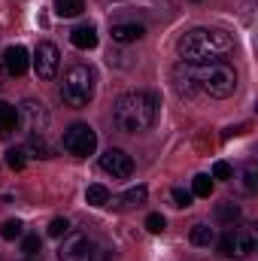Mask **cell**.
<instances>
[{"label": "cell", "mask_w": 258, "mask_h": 261, "mask_svg": "<svg viewBox=\"0 0 258 261\" xmlns=\"http://www.w3.org/2000/svg\"><path fill=\"white\" fill-rule=\"evenodd\" d=\"M231 52H234V40L225 31H213V28H194L179 40V55L186 64L225 61Z\"/></svg>", "instance_id": "6da1fadb"}, {"label": "cell", "mask_w": 258, "mask_h": 261, "mask_svg": "<svg viewBox=\"0 0 258 261\" xmlns=\"http://www.w3.org/2000/svg\"><path fill=\"white\" fill-rule=\"evenodd\" d=\"M155 116H158V97L146 94V91L122 94L116 100V107H113V122H116V128L125 130V134L149 130L155 125Z\"/></svg>", "instance_id": "7a4b0ae2"}, {"label": "cell", "mask_w": 258, "mask_h": 261, "mask_svg": "<svg viewBox=\"0 0 258 261\" xmlns=\"http://www.w3.org/2000/svg\"><path fill=\"white\" fill-rule=\"evenodd\" d=\"M192 76L197 91L210 97H231L237 88V70L225 61H210V64H192Z\"/></svg>", "instance_id": "3957f363"}, {"label": "cell", "mask_w": 258, "mask_h": 261, "mask_svg": "<svg viewBox=\"0 0 258 261\" xmlns=\"http://www.w3.org/2000/svg\"><path fill=\"white\" fill-rule=\"evenodd\" d=\"M61 97H64L67 107H88L91 97H94V70L85 64H76L64 73V82H61Z\"/></svg>", "instance_id": "277c9868"}, {"label": "cell", "mask_w": 258, "mask_h": 261, "mask_svg": "<svg viewBox=\"0 0 258 261\" xmlns=\"http://www.w3.org/2000/svg\"><path fill=\"white\" fill-rule=\"evenodd\" d=\"M61 146H64L70 155H76V158H88V155L97 149V134H94V128H91V125L76 122V125H70V128L64 130Z\"/></svg>", "instance_id": "5b68a950"}, {"label": "cell", "mask_w": 258, "mask_h": 261, "mask_svg": "<svg viewBox=\"0 0 258 261\" xmlns=\"http://www.w3.org/2000/svg\"><path fill=\"white\" fill-rule=\"evenodd\" d=\"M219 252L228 258H246L255 252V237L249 228H228L219 237Z\"/></svg>", "instance_id": "8992f818"}, {"label": "cell", "mask_w": 258, "mask_h": 261, "mask_svg": "<svg viewBox=\"0 0 258 261\" xmlns=\"http://www.w3.org/2000/svg\"><path fill=\"white\" fill-rule=\"evenodd\" d=\"M49 110L40 103V100H24L21 107H18V125L28 130L31 137H46V130H49Z\"/></svg>", "instance_id": "52a82bcc"}, {"label": "cell", "mask_w": 258, "mask_h": 261, "mask_svg": "<svg viewBox=\"0 0 258 261\" xmlns=\"http://www.w3.org/2000/svg\"><path fill=\"white\" fill-rule=\"evenodd\" d=\"M61 64V52L55 43H40L37 52H34V70H37V79H55Z\"/></svg>", "instance_id": "ba28073f"}, {"label": "cell", "mask_w": 258, "mask_h": 261, "mask_svg": "<svg viewBox=\"0 0 258 261\" xmlns=\"http://www.w3.org/2000/svg\"><path fill=\"white\" fill-rule=\"evenodd\" d=\"M61 261H94V246L85 234H67L61 249H58Z\"/></svg>", "instance_id": "9c48e42d"}, {"label": "cell", "mask_w": 258, "mask_h": 261, "mask_svg": "<svg viewBox=\"0 0 258 261\" xmlns=\"http://www.w3.org/2000/svg\"><path fill=\"white\" fill-rule=\"evenodd\" d=\"M100 170L110 173L113 179H128L134 173V161H131V155L125 149H107L100 155Z\"/></svg>", "instance_id": "30bf717a"}, {"label": "cell", "mask_w": 258, "mask_h": 261, "mask_svg": "<svg viewBox=\"0 0 258 261\" xmlns=\"http://www.w3.org/2000/svg\"><path fill=\"white\" fill-rule=\"evenodd\" d=\"M28 64H31V58H28V49L24 46H9L3 52V70L9 76H24L28 73Z\"/></svg>", "instance_id": "8fae6325"}, {"label": "cell", "mask_w": 258, "mask_h": 261, "mask_svg": "<svg viewBox=\"0 0 258 261\" xmlns=\"http://www.w3.org/2000/svg\"><path fill=\"white\" fill-rule=\"evenodd\" d=\"M70 43H73L76 49H82V52L94 49V46H97V31H94V24H76V28L70 31Z\"/></svg>", "instance_id": "7c38bea8"}, {"label": "cell", "mask_w": 258, "mask_h": 261, "mask_svg": "<svg viewBox=\"0 0 258 261\" xmlns=\"http://www.w3.org/2000/svg\"><path fill=\"white\" fill-rule=\"evenodd\" d=\"M143 34H146V28H143V24H137V21H128V24H113V40H116V43H122V46L143 40Z\"/></svg>", "instance_id": "4fadbf2b"}, {"label": "cell", "mask_w": 258, "mask_h": 261, "mask_svg": "<svg viewBox=\"0 0 258 261\" xmlns=\"http://www.w3.org/2000/svg\"><path fill=\"white\" fill-rule=\"evenodd\" d=\"M173 82H176V91H183V94H189V97L197 91L194 76H192V64H186V61L173 67Z\"/></svg>", "instance_id": "5bb4252c"}, {"label": "cell", "mask_w": 258, "mask_h": 261, "mask_svg": "<svg viewBox=\"0 0 258 261\" xmlns=\"http://www.w3.org/2000/svg\"><path fill=\"white\" fill-rule=\"evenodd\" d=\"M140 203H146V186H134V189H128L125 195L116 197V210H134V206H140Z\"/></svg>", "instance_id": "9a60e30c"}, {"label": "cell", "mask_w": 258, "mask_h": 261, "mask_svg": "<svg viewBox=\"0 0 258 261\" xmlns=\"http://www.w3.org/2000/svg\"><path fill=\"white\" fill-rule=\"evenodd\" d=\"M15 125H18V110H15L12 103L0 100V134L9 137V134L15 130Z\"/></svg>", "instance_id": "2e32d148"}, {"label": "cell", "mask_w": 258, "mask_h": 261, "mask_svg": "<svg viewBox=\"0 0 258 261\" xmlns=\"http://www.w3.org/2000/svg\"><path fill=\"white\" fill-rule=\"evenodd\" d=\"M85 9V0H55V15L58 18H76Z\"/></svg>", "instance_id": "e0dca14e"}, {"label": "cell", "mask_w": 258, "mask_h": 261, "mask_svg": "<svg viewBox=\"0 0 258 261\" xmlns=\"http://www.w3.org/2000/svg\"><path fill=\"white\" fill-rule=\"evenodd\" d=\"M21 152H24V155L31 152V158H52V149H49L46 137H31L28 149H21Z\"/></svg>", "instance_id": "ac0fdd59"}, {"label": "cell", "mask_w": 258, "mask_h": 261, "mask_svg": "<svg viewBox=\"0 0 258 261\" xmlns=\"http://www.w3.org/2000/svg\"><path fill=\"white\" fill-rule=\"evenodd\" d=\"M237 216H240V206H237V203H231V200H225V203H219V206H216V219H219V222H225V225H234V222H237Z\"/></svg>", "instance_id": "d6986e66"}, {"label": "cell", "mask_w": 258, "mask_h": 261, "mask_svg": "<svg viewBox=\"0 0 258 261\" xmlns=\"http://www.w3.org/2000/svg\"><path fill=\"white\" fill-rule=\"evenodd\" d=\"M213 240H216V234H213L210 225H194L192 228V243L194 246H210Z\"/></svg>", "instance_id": "ffe728a7"}, {"label": "cell", "mask_w": 258, "mask_h": 261, "mask_svg": "<svg viewBox=\"0 0 258 261\" xmlns=\"http://www.w3.org/2000/svg\"><path fill=\"white\" fill-rule=\"evenodd\" d=\"M85 200H88L91 206H107V203H110V192H107L104 186H88Z\"/></svg>", "instance_id": "44dd1931"}, {"label": "cell", "mask_w": 258, "mask_h": 261, "mask_svg": "<svg viewBox=\"0 0 258 261\" xmlns=\"http://www.w3.org/2000/svg\"><path fill=\"white\" fill-rule=\"evenodd\" d=\"M192 195H194V197H210V195H213V179H210L207 173L194 176V182H192Z\"/></svg>", "instance_id": "7402d4cb"}, {"label": "cell", "mask_w": 258, "mask_h": 261, "mask_svg": "<svg viewBox=\"0 0 258 261\" xmlns=\"http://www.w3.org/2000/svg\"><path fill=\"white\" fill-rule=\"evenodd\" d=\"M192 192H186V189H179V186H176V189H170V203H173V206H176V210H186V206H192Z\"/></svg>", "instance_id": "603a6c76"}, {"label": "cell", "mask_w": 258, "mask_h": 261, "mask_svg": "<svg viewBox=\"0 0 258 261\" xmlns=\"http://www.w3.org/2000/svg\"><path fill=\"white\" fill-rule=\"evenodd\" d=\"M0 237H3V240H15V237H21V222H18V219H9V222H3V228H0Z\"/></svg>", "instance_id": "cb8c5ba5"}, {"label": "cell", "mask_w": 258, "mask_h": 261, "mask_svg": "<svg viewBox=\"0 0 258 261\" xmlns=\"http://www.w3.org/2000/svg\"><path fill=\"white\" fill-rule=\"evenodd\" d=\"M40 249H43V240H40L37 234L24 237V243H21V252H24V255H40Z\"/></svg>", "instance_id": "d4e9b609"}, {"label": "cell", "mask_w": 258, "mask_h": 261, "mask_svg": "<svg viewBox=\"0 0 258 261\" xmlns=\"http://www.w3.org/2000/svg\"><path fill=\"white\" fill-rule=\"evenodd\" d=\"M67 231H70V222H67V219H61V216L49 222V237H64Z\"/></svg>", "instance_id": "484cf974"}, {"label": "cell", "mask_w": 258, "mask_h": 261, "mask_svg": "<svg viewBox=\"0 0 258 261\" xmlns=\"http://www.w3.org/2000/svg\"><path fill=\"white\" fill-rule=\"evenodd\" d=\"M6 164H9V170H21L24 167V152L21 149H9L6 152Z\"/></svg>", "instance_id": "4316f807"}, {"label": "cell", "mask_w": 258, "mask_h": 261, "mask_svg": "<svg viewBox=\"0 0 258 261\" xmlns=\"http://www.w3.org/2000/svg\"><path fill=\"white\" fill-rule=\"evenodd\" d=\"M164 225H167V222H164V216H161V213H149V216H146V228H149L152 234H161V231H164Z\"/></svg>", "instance_id": "83f0119b"}, {"label": "cell", "mask_w": 258, "mask_h": 261, "mask_svg": "<svg viewBox=\"0 0 258 261\" xmlns=\"http://www.w3.org/2000/svg\"><path fill=\"white\" fill-rule=\"evenodd\" d=\"M231 173H234V170H231L228 161H216V164H213V179H231Z\"/></svg>", "instance_id": "f1b7e54d"}, {"label": "cell", "mask_w": 258, "mask_h": 261, "mask_svg": "<svg viewBox=\"0 0 258 261\" xmlns=\"http://www.w3.org/2000/svg\"><path fill=\"white\" fill-rule=\"evenodd\" d=\"M255 167H246V189H249V192H255Z\"/></svg>", "instance_id": "f546056e"}, {"label": "cell", "mask_w": 258, "mask_h": 261, "mask_svg": "<svg viewBox=\"0 0 258 261\" xmlns=\"http://www.w3.org/2000/svg\"><path fill=\"white\" fill-rule=\"evenodd\" d=\"M21 261H43V255H24Z\"/></svg>", "instance_id": "4dcf8cb0"}, {"label": "cell", "mask_w": 258, "mask_h": 261, "mask_svg": "<svg viewBox=\"0 0 258 261\" xmlns=\"http://www.w3.org/2000/svg\"><path fill=\"white\" fill-rule=\"evenodd\" d=\"M0 88H3V70H0Z\"/></svg>", "instance_id": "1f68e13d"}, {"label": "cell", "mask_w": 258, "mask_h": 261, "mask_svg": "<svg viewBox=\"0 0 258 261\" xmlns=\"http://www.w3.org/2000/svg\"><path fill=\"white\" fill-rule=\"evenodd\" d=\"M194 3H197V0H194Z\"/></svg>", "instance_id": "d6a6232c"}]
</instances>
